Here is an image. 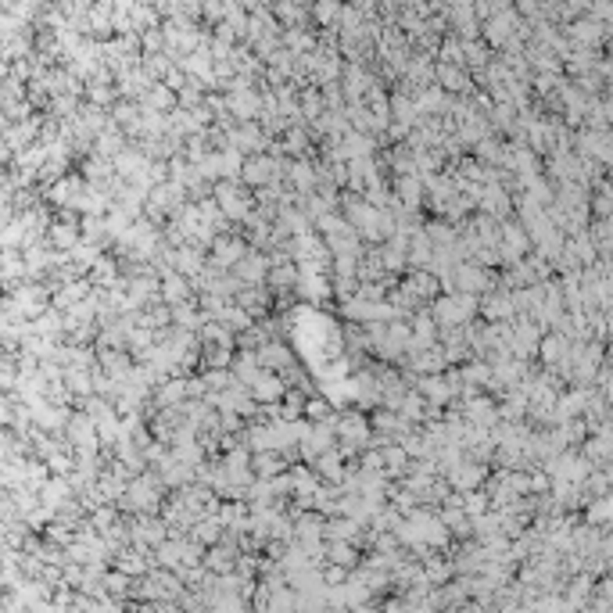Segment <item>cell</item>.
I'll return each instance as SVG.
<instances>
[{
  "mask_svg": "<svg viewBox=\"0 0 613 613\" xmlns=\"http://www.w3.org/2000/svg\"><path fill=\"white\" fill-rule=\"evenodd\" d=\"M438 83H441V87H449V90H467L470 87V76L463 72L459 65H438Z\"/></svg>",
  "mask_w": 613,
  "mask_h": 613,
  "instance_id": "8992f818",
  "label": "cell"
},
{
  "mask_svg": "<svg viewBox=\"0 0 613 613\" xmlns=\"http://www.w3.org/2000/svg\"><path fill=\"white\" fill-rule=\"evenodd\" d=\"M277 169H284V162H273L269 155H248L241 165V180L251 187H262L266 180H280Z\"/></svg>",
  "mask_w": 613,
  "mask_h": 613,
  "instance_id": "7a4b0ae2",
  "label": "cell"
},
{
  "mask_svg": "<svg viewBox=\"0 0 613 613\" xmlns=\"http://www.w3.org/2000/svg\"><path fill=\"white\" fill-rule=\"evenodd\" d=\"M563 352H567V341H563V334H560V337H545V341H542V355L549 359V363H556V359H560Z\"/></svg>",
  "mask_w": 613,
  "mask_h": 613,
  "instance_id": "30bf717a",
  "label": "cell"
},
{
  "mask_svg": "<svg viewBox=\"0 0 613 613\" xmlns=\"http://www.w3.org/2000/svg\"><path fill=\"white\" fill-rule=\"evenodd\" d=\"M420 395H427V398L434 402V406H438V402H449V395H452V391H449V384H445L441 377L427 373L424 380H420Z\"/></svg>",
  "mask_w": 613,
  "mask_h": 613,
  "instance_id": "52a82bcc",
  "label": "cell"
},
{
  "mask_svg": "<svg viewBox=\"0 0 613 613\" xmlns=\"http://www.w3.org/2000/svg\"><path fill=\"white\" fill-rule=\"evenodd\" d=\"M316 15H320V18H323V22H327V18H334V15H337V8H330V4H323V8H316Z\"/></svg>",
  "mask_w": 613,
  "mask_h": 613,
  "instance_id": "9a60e30c",
  "label": "cell"
},
{
  "mask_svg": "<svg viewBox=\"0 0 613 613\" xmlns=\"http://www.w3.org/2000/svg\"><path fill=\"white\" fill-rule=\"evenodd\" d=\"M474 298L470 294H445V298H438V305H434V323L441 327V330H452V327H459V323H467L470 316H474Z\"/></svg>",
  "mask_w": 613,
  "mask_h": 613,
  "instance_id": "6da1fadb",
  "label": "cell"
},
{
  "mask_svg": "<svg viewBox=\"0 0 613 613\" xmlns=\"http://www.w3.org/2000/svg\"><path fill=\"white\" fill-rule=\"evenodd\" d=\"M302 413H309V416H327V413H330V406H327L323 398H309L305 406H302Z\"/></svg>",
  "mask_w": 613,
  "mask_h": 613,
  "instance_id": "5bb4252c",
  "label": "cell"
},
{
  "mask_svg": "<svg viewBox=\"0 0 613 613\" xmlns=\"http://www.w3.org/2000/svg\"><path fill=\"white\" fill-rule=\"evenodd\" d=\"M237 284H259V280H266V273H269V259H262L259 251H251V255H244L237 266Z\"/></svg>",
  "mask_w": 613,
  "mask_h": 613,
  "instance_id": "277c9868",
  "label": "cell"
},
{
  "mask_svg": "<svg viewBox=\"0 0 613 613\" xmlns=\"http://www.w3.org/2000/svg\"><path fill=\"white\" fill-rule=\"evenodd\" d=\"M251 398H259V402H280L287 395V384H284V377H269V373H259L255 377V384L248 388Z\"/></svg>",
  "mask_w": 613,
  "mask_h": 613,
  "instance_id": "3957f363",
  "label": "cell"
},
{
  "mask_svg": "<svg viewBox=\"0 0 613 613\" xmlns=\"http://www.w3.org/2000/svg\"><path fill=\"white\" fill-rule=\"evenodd\" d=\"M158 287H162V298L169 305H180V302L190 298V280H183L180 273H173V269L165 273V280H158Z\"/></svg>",
  "mask_w": 613,
  "mask_h": 613,
  "instance_id": "5b68a950",
  "label": "cell"
},
{
  "mask_svg": "<svg viewBox=\"0 0 613 613\" xmlns=\"http://www.w3.org/2000/svg\"><path fill=\"white\" fill-rule=\"evenodd\" d=\"M305 144H309V133H305V130H291L284 147H287V155H302V151H305Z\"/></svg>",
  "mask_w": 613,
  "mask_h": 613,
  "instance_id": "7c38bea8",
  "label": "cell"
},
{
  "mask_svg": "<svg viewBox=\"0 0 613 613\" xmlns=\"http://www.w3.org/2000/svg\"><path fill=\"white\" fill-rule=\"evenodd\" d=\"M151 104H155V112L162 115L165 108H173V90H165L162 83H155V90H151Z\"/></svg>",
  "mask_w": 613,
  "mask_h": 613,
  "instance_id": "8fae6325",
  "label": "cell"
},
{
  "mask_svg": "<svg viewBox=\"0 0 613 613\" xmlns=\"http://www.w3.org/2000/svg\"><path fill=\"white\" fill-rule=\"evenodd\" d=\"M398 198L409 208H416L420 205V180L416 176H398Z\"/></svg>",
  "mask_w": 613,
  "mask_h": 613,
  "instance_id": "9c48e42d",
  "label": "cell"
},
{
  "mask_svg": "<svg viewBox=\"0 0 613 613\" xmlns=\"http://www.w3.org/2000/svg\"><path fill=\"white\" fill-rule=\"evenodd\" d=\"M277 459H280V452H255V467H259L262 474H266V470L273 474V470H277V467H280V463H277Z\"/></svg>",
  "mask_w": 613,
  "mask_h": 613,
  "instance_id": "4fadbf2b",
  "label": "cell"
},
{
  "mask_svg": "<svg viewBox=\"0 0 613 613\" xmlns=\"http://www.w3.org/2000/svg\"><path fill=\"white\" fill-rule=\"evenodd\" d=\"M484 316H492V320H510L513 316V305L506 294H488V302H484Z\"/></svg>",
  "mask_w": 613,
  "mask_h": 613,
  "instance_id": "ba28073f",
  "label": "cell"
}]
</instances>
